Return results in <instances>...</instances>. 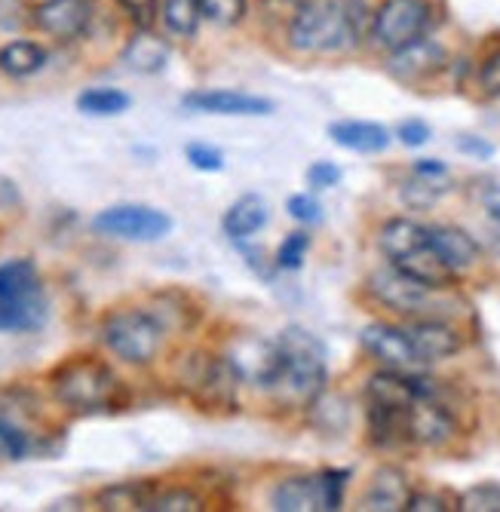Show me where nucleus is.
I'll return each mask as SVG.
<instances>
[{"mask_svg": "<svg viewBox=\"0 0 500 512\" xmlns=\"http://www.w3.org/2000/svg\"><path fill=\"white\" fill-rule=\"evenodd\" d=\"M307 181H310V188L316 191H326V188H335V184L341 181V169L335 163H313L307 169Z\"/></svg>", "mask_w": 500, "mask_h": 512, "instance_id": "4c0bfd02", "label": "nucleus"}, {"mask_svg": "<svg viewBox=\"0 0 500 512\" xmlns=\"http://www.w3.org/2000/svg\"><path fill=\"white\" fill-rule=\"evenodd\" d=\"M181 105L200 114H221V117H261L274 111V102L246 96V92H234V89H200L181 99Z\"/></svg>", "mask_w": 500, "mask_h": 512, "instance_id": "4468645a", "label": "nucleus"}, {"mask_svg": "<svg viewBox=\"0 0 500 512\" xmlns=\"http://www.w3.org/2000/svg\"><path fill=\"white\" fill-rule=\"evenodd\" d=\"M258 384L274 393L283 405L307 408L326 390V347L313 332L289 325L270 344Z\"/></svg>", "mask_w": 500, "mask_h": 512, "instance_id": "f257e3e1", "label": "nucleus"}, {"mask_svg": "<svg viewBox=\"0 0 500 512\" xmlns=\"http://www.w3.org/2000/svg\"><path fill=\"white\" fill-rule=\"evenodd\" d=\"M148 509H154V512H200L203 500L188 488H175V491H166V494L154 497L148 503Z\"/></svg>", "mask_w": 500, "mask_h": 512, "instance_id": "7c9ffc66", "label": "nucleus"}, {"mask_svg": "<svg viewBox=\"0 0 500 512\" xmlns=\"http://www.w3.org/2000/svg\"><path fill=\"white\" fill-rule=\"evenodd\" d=\"M200 19H203L200 0H163V22L172 34L178 37L197 34Z\"/></svg>", "mask_w": 500, "mask_h": 512, "instance_id": "cd10ccee", "label": "nucleus"}, {"mask_svg": "<svg viewBox=\"0 0 500 512\" xmlns=\"http://www.w3.org/2000/svg\"><path fill=\"white\" fill-rule=\"evenodd\" d=\"M117 4L142 31H151V25L157 22V13H160V0H117Z\"/></svg>", "mask_w": 500, "mask_h": 512, "instance_id": "72a5a7b5", "label": "nucleus"}, {"mask_svg": "<svg viewBox=\"0 0 500 512\" xmlns=\"http://www.w3.org/2000/svg\"><path fill=\"white\" fill-rule=\"evenodd\" d=\"M102 338L117 359L129 365H148L160 353L163 322L148 310H117L105 319Z\"/></svg>", "mask_w": 500, "mask_h": 512, "instance_id": "423d86ee", "label": "nucleus"}, {"mask_svg": "<svg viewBox=\"0 0 500 512\" xmlns=\"http://www.w3.org/2000/svg\"><path fill=\"white\" fill-rule=\"evenodd\" d=\"M458 148H461L464 154H476V157H491V154H494V148H491V145L479 142V138H473V135L458 138Z\"/></svg>", "mask_w": 500, "mask_h": 512, "instance_id": "c03bdc74", "label": "nucleus"}, {"mask_svg": "<svg viewBox=\"0 0 500 512\" xmlns=\"http://www.w3.org/2000/svg\"><path fill=\"white\" fill-rule=\"evenodd\" d=\"M89 16H93L89 0H47V4H40L34 10L37 28L59 40L80 37L89 28Z\"/></svg>", "mask_w": 500, "mask_h": 512, "instance_id": "2eb2a0df", "label": "nucleus"}, {"mask_svg": "<svg viewBox=\"0 0 500 512\" xmlns=\"http://www.w3.org/2000/svg\"><path fill=\"white\" fill-rule=\"evenodd\" d=\"M454 417L442 405L439 393H421L408 408V433L421 445H445L454 436Z\"/></svg>", "mask_w": 500, "mask_h": 512, "instance_id": "ddd939ff", "label": "nucleus"}, {"mask_svg": "<svg viewBox=\"0 0 500 512\" xmlns=\"http://www.w3.org/2000/svg\"><path fill=\"white\" fill-rule=\"evenodd\" d=\"M405 509H412V512H445L448 506L436 494H412V497H408V506Z\"/></svg>", "mask_w": 500, "mask_h": 512, "instance_id": "79ce46f5", "label": "nucleus"}, {"mask_svg": "<svg viewBox=\"0 0 500 512\" xmlns=\"http://www.w3.org/2000/svg\"><path fill=\"white\" fill-rule=\"evenodd\" d=\"M396 267H402L405 273H412L415 279H421V283H427L430 289H445L448 283L458 273H454L442 258H439V252L427 243V246H421V249H415L412 255H405V258H399V261H393Z\"/></svg>", "mask_w": 500, "mask_h": 512, "instance_id": "393cba45", "label": "nucleus"}, {"mask_svg": "<svg viewBox=\"0 0 500 512\" xmlns=\"http://www.w3.org/2000/svg\"><path fill=\"white\" fill-rule=\"evenodd\" d=\"M369 292L390 310L396 313H421L430 307L433 292L427 283L415 279L412 273H405L402 267H381L369 276Z\"/></svg>", "mask_w": 500, "mask_h": 512, "instance_id": "9d476101", "label": "nucleus"}, {"mask_svg": "<svg viewBox=\"0 0 500 512\" xmlns=\"http://www.w3.org/2000/svg\"><path fill=\"white\" fill-rule=\"evenodd\" d=\"M396 135L405 148H421L430 142V126L424 120H405V123H399Z\"/></svg>", "mask_w": 500, "mask_h": 512, "instance_id": "58836bf2", "label": "nucleus"}, {"mask_svg": "<svg viewBox=\"0 0 500 512\" xmlns=\"http://www.w3.org/2000/svg\"><path fill=\"white\" fill-rule=\"evenodd\" d=\"M289 215L301 224H320L323 221V209L310 194H295L289 197Z\"/></svg>", "mask_w": 500, "mask_h": 512, "instance_id": "e433bc0d", "label": "nucleus"}, {"mask_svg": "<svg viewBox=\"0 0 500 512\" xmlns=\"http://www.w3.org/2000/svg\"><path fill=\"white\" fill-rule=\"evenodd\" d=\"M96 503L102 509H148L151 497H148V488L145 485L120 482V485H111V488L99 491Z\"/></svg>", "mask_w": 500, "mask_h": 512, "instance_id": "c85d7f7f", "label": "nucleus"}, {"mask_svg": "<svg viewBox=\"0 0 500 512\" xmlns=\"http://www.w3.org/2000/svg\"><path fill=\"white\" fill-rule=\"evenodd\" d=\"M362 347H366L384 368H396V371H408V368H418L421 359L408 341V332L405 329H393V325H384V322H372L362 329L359 335Z\"/></svg>", "mask_w": 500, "mask_h": 512, "instance_id": "f8f14e48", "label": "nucleus"}, {"mask_svg": "<svg viewBox=\"0 0 500 512\" xmlns=\"http://www.w3.org/2000/svg\"><path fill=\"white\" fill-rule=\"evenodd\" d=\"M28 445H31L28 436L19 427H13L10 421L0 417V448H4V454L13 457V460H22L28 454Z\"/></svg>", "mask_w": 500, "mask_h": 512, "instance_id": "c9c22d12", "label": "nucleus"}, {"mask_svg": "<svg viewBox=\"0 0 500 512\" xmlns=\"http://www.w3.org/2000/svg\"><path fill=\"white\" fill-rule=\"evenodd\" d=\"M464 512H500V485H476L461 497Z\"/></svg>", "mask_w": 500, "mask_h": 512, "instance_id": "2f4dec72", "label": "nucleus"}, {"mask_svg": "<svg viewBox=\"0 0 500 512\" xmlns=\"http://www.w3.org/2000/svg\"><path fill=\"white\" fill-rule=\"evenodd\" d=\"M366 396L372 405H387V408H412V402L421 396L418 393V378L405 375L396 368H384L378 375L369 378Z\"/></svg>", "mask_w": 500, "mask_h": 512, "instance_id": "aec40b11", "label": "nucleus"}, {"mask_svg": "<svg viewBox=\"0 0 500 512\" xmlns=\"http://www.w3.org/2000/svg\"><path fill=\"white\" fill-rule=\"evenodd\" d=\"M181 387L203 411H234L240 393V365L227 356L191 353L181 365Z\"/></svg>", "mask_w": 500, "mask_h": 512, "instance_id": "39448f33", "label": "nucleus"}, {"mask_svg": "<svg viewBox=\"0 0 500 512\" xmlns=\"http://www.w3.org/2000/svg\"><path fill=\"white\" fill-rule=\"evenodd\" d=\"M408 497H412V488H408V476L396 467H381L369 485L366 494V509H378V512H399L408 506Z\"/></svg>", "mask_w": 500, "mask_h": 512, "instance_id": "4be33fe9", "label": "nucleus"}, {"mask_svg": "<svg viewBox=\"0 0 500 512\" xmlns=\"http://www.w3.org/2000/svg\"><path fill=\"white\" fill-rule=\"evenodd\" d=\"M132 105V99L126 96V92L120 89H86L80 92V99H77V108L89 117H114V114H123L126 108Z\"/></svg>", "mask_w": 500, "mask_h": 512, "instance_id": "bb28decb", "label": "nucleus"}, {"mask_svg": "<svg viewBox=\"0 0 500 512\" xmlns=\"http://www.w3.org/2000/svg\"><path fill=\"white\" fill-rule=\"evenodd\" d=\"M43 62H47V53L31 40H13L0 50V71L10 77H31L43 68Z\"/></svg>", "mask_w": 500, "mask_h": 512, "instance_id": "a878e982", "label": "nucleus"}, {"mask_svg": "<svg viewBox=\"0 0 500 512\" xmlns=\"http://www.w3.org/2000/svg\"><path fill=\"white\" fill-rule=\"evenodd\" d=\"M347 479H350V473H344V470H323L316 476L283 479L274 488V494H270V503H274V509H280V512L338 509Z\"/></svg>", "mask_w": 500, "mask_h": 512, "instance_id": "0eeeda50", "label": "nucleus"}, {"mask_svg": "<svg viewBox=\"0 0 500 512\" xmlns=\"http://www.w3.org/2000/svg\"><path fill=\"white\" fill-rule=\"evenodd\" d=\"M123 62L139 74H157L169 62V43L163 37L139 28V34H135L123 50Z\"/></svg>", "mask_w": 500, "mask_h": 512, "instance_id": "b1692460", "label": "nucleus"}, {"mask_svg": "<svg viewBox=\"0 0 500 512\" xmlns=\"http://www.w3.org/2000/svg\"><path fill=\"white\" fill-rule=\"evenodd\" d=\"M47 310L34 261L13 258L0 264V332H37L47 322Z\"/></svg>", "mask_w": 500, "mask_h": 512, "instance_id": "7ed1b4c3", "label": "nucleus"}, {"mask_svg": "<svg viewBox=\"0 0 500 512\" xmlns=\"http://www.w3.org/2000/svg\"><path fill=\"white\" fill-rule=\"evenodd\" d=\"M448 191V169L439 160H418L412 178L402 184V203L412 209H430Z\"/></svg>", "mask_w": 500, "mask_h": 512, "instance_id": "f3484780", "label": "nucleus"}, {"mask_svg": "<svg viewBox=\"0 0 500 512\" xmlns=\"http://www.w3.org/2000/svg\"><path fill=\"white\" fill-rule=\"evenodd\" d=\"M448 62V53H445V46L436 43V40H415V43H408L402 46V50L390 53V62H387V71L402 80V83H418V80H427L433 74H439Z\"/></svg>", "mask_w": 500, "mask_h": 512, "instance_id": "9b49d317", "label": "nucleus"}, {"mask_svg": "<svg viewBox=\"0 0 500 512\" xmlns=\"http://www.w3.org/2000/svg\"><path fill=\"white\" fill-rule=\"evenodd\" d=\"M433 25L430 0H384L375 13L372 37L384 50L396 53L402 46L421 40Z\"/></svg>", "mask_w": 500, "mask_h": 512, "instance_id": "6e6552de", "label": "nucleus"}, {"mask_svg": "<svg viewBox=\"0 0 500 512\" xmlns=\"http://www.w3.org/2000/svg\"><path fill=\"white\" fill-rule=\"evenodd\" d=\"M427 243H430V227H424L412 218H390L378 234V246L390 261L412 255L415 249H421Z\"/></svg>", "mask_w": 500, "mask_h": 512, "instance_id": "412c9836", "label": "nucleus"}, {"mask_svg": "<svg viewBox=\"0 0 500 512\" xmlns=\"http://www.w3.org/2000/svg\"><path fill=\"white\" fill-rule=\"evenodd\" d=\"M307 249H310V237L304 234V230H295V234H289V237H286V243L280 246V252H277V264H280L283 270H298V267L304 264Z\"/></svg>", "mask_w": 500, "mask_h": 512, "instance_id": "473e14b6", "label": "nucleus"}, {"mask_svg": "<svg viewBox=\"0 0 500 512\" xmlns=\"http://www.w3.org/2000/svg\"><path fill=\"white\" fill-rule=\"evenodd\" d=\"M332 142L353 154H381L390 145V132L381 123L369 120H341L329 126Z\"/></svg>", "mask_w": 500, "mask_h": 512, "instance_id": "6ab92c4d", "label": "nucleus"}, {"mask_svg": "<svg viewBox=\"0 0 500 512\" xmlns=\"http://www.w3.org/2000/svg\"><path fill=\"white\" fill-rule=\"evenodd\" d=\"M93 227L105 237L117 240H132V243H154L163 240L172 230V218L154 206H139V203H123L99 212L93 218Z\"/></svg>", "mask_w": 500, "mask_h": 512, "instance_id": "1a4fd4ad", "label": "nucleus"}, {"mask_svg": "<svg viewBox=\"0 0 500 512\" xmlns=\"http://www.w3.org/2000/svg\"><path fill=\"white\" fill-rule=\"evenodd\" d=\"M22 206V194H19V184L7 175H0V212H10Z\"/></svg>", "mask_w": 500, "mask_h": 512, "instance_id": "a19ab883", "label": "nucleus"}, {"mask_svg": "<svg viewBox=\"0 0 500 512\" xmlns=\"http://www.w3.org/2000/svg\"><path fill=\"white\" fill-rule=\"evenodd\" d=\"M372 25L375 13L366 0H304L289 25V43L307 56H335L366 40Z\"/></svg>", "mask_w": 500, "mask_h": 512, "instance_id": "f03ea898", "label": "nucleus"}, {"mask_svg": "<svg viewBox=\"0 0 500 512\" xmlns=\"http://www.w3.org/2000/svg\"><path fill=\"white\" fill-rule=\"evenodd\" d=\"M185 154H188V163H191L194 169H200V172H221V169H224V157H221V151H215L212 145L194 142V145L185 148Z\"/></svg>", "mask_w": 500, "mask_h": 512, "instance_id": "f704fd0d", "label": "nucleus"}, {"mask_svg": "<svg viewBox=\"0 0 500 512\" xmlns=\"http://www.w3.org/2000/svg\"><path fill=\"white\" fill-rule=\"evenodd\" d=\"M479 86H482L485 96H500V50H494L485 59V65L479 71Z\"/></svg>", "mask_w": 500, "mask_h": 512, "instance_id": "ea45409f", "label": "nucleus"}, {"mask_svg": "<svg viewBox=\"0 0 500 512\" xmlns=\"http://www.w3.org/2000/svg\"><path fill=\"white\" fill-rule=\"evenodd\" d=\"M430 246L439 252V258L454 273H464V270L476 267V261H479V243L461 227H451V224L430 227Z\"/></svg>", "mask_w": 500, "mask_h": 512, "instance_id": "a211bd4d", "label": "nucleus"}, {"mask_svg": "<svg viewBox=\"0 0 500 512\" xmlns=\"http://www.w3.org/2000/svg\"><path fill=\"white\" fill-rule=\"evenodd\" d=\"M482 209L488 212V218H494L500 224V184H491L482 194Z\"/></svg>", "mask_w": 500, "mask_h": 512, "instance_id": "37998d69", "label": "nucleus"}, {"mask_svg": "<svg viewBox=\"0 0 500 512\" xmlns=\"http://www.w3.org/2000/svg\"><path fill=\"white\" fill-rule=\"evenodd\" d=\"M200 10L212 25L231 28L246 16V0H200Z\"/></svg>", "mask_w": 500, "mask_h": 512, "instance_id": "c756f323", "label": "nucleus"}, {"mask_svg": "<svg viewBox=\"0 0 500 512\" xmlns=\"http://www.w3.org/2000/svg\"><path fill=\"white\" fill-rule=\"evenodd\" d=\"M408 341H412L421 365L424 362H442L454 353H461L464 341L461 335L451 329V325L445 322H433V319H424V322H415V325H408Z\"/></svg>", "mask_w": 500, "mask_h": 512, "instance_id": "dca6fc26", "label": "nucleus"}, {"mask_svg": "<svg viewBox=\"0 0 500 512\" xmlns=\"http://www.w3.org/2000/svg\"><path fill=\"white\" fill-rule=\"evenodd\" d=\"M267 218H270L267 200H261L258 194H246L224 212L221 224H224V234L240 243V240H249L252 234H258V230L267 224Z\"/></svg>", "mask_w": 500, "mask_h": 512, "instance_id": "5701e85b", "label": "nucleus"}, {"mask_svg": "<svg viewBox=\"0 0 500 512\" xmlns=\"http://www.w3.org/2000/svg\"><path fill=\"white\" fill-rule=\"evenodd\" d=\"M53 393L71 411H105L117 402L120 381L105 362L77 356L53 371Z\"/></svg>", "mask_w": 500, "mask_h": 512, "instance_id": "20e7f679", "label": "nucleus"}]
</instances>
